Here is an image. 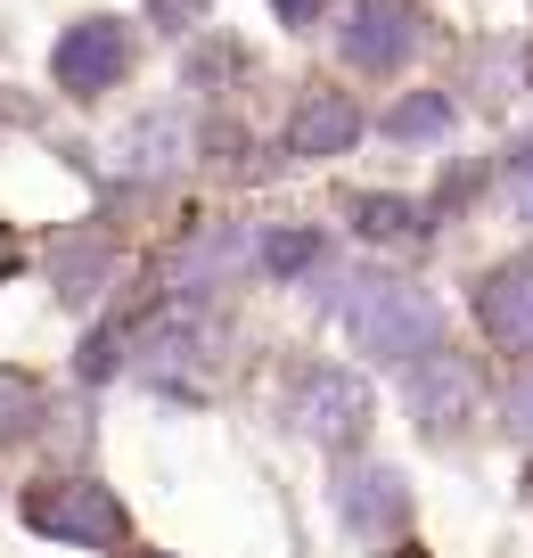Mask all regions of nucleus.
Returning <instances> with one entry per match:
<instances>
[{"label":"nucleus","mask_w":533,"mask_h":558,"mask_svg":"<svg viewBox=\"0 0 533 558\" xmlns=\"http://www.w3.org/2000/svg\"><path fill=\"white\" fill-rule=\"evenodd\" d=\"M25 518L41 534H66V542H123V509L107 501L99 485H41L25 501Z\"/></svg>","instance_id":"obj_3"},{"label":"nucleus","mask_w":533,"mask_h":558,"mask_svg":"<svg viewBox=\"0 0 533 558\" xmlns=\"http://www.w3.org/2000/svg\"><path fill=\"white\" fill-rule=\"evenodd\" d=\"M295 427L320 444H353L370 427V386L353 378V369H312V378H295Z\"/></svg>","instance_id":"obj_2"},{"label":"nucleus","mask_w":533,"mask_h":558,"mask_svg":"<svg viewBox=\"0 0 533 558\" xmlns=\"http://www.w3.org/2000/svg\"><path fill=\"white\" fill-rule=\"evenodd\" d=\"M476 320L500 353H533V255L500 263L493 279L476 288Z\"/></svg>","instance_id":"obj_5"},{"label":"nucleus","mask_w":533,"mask_h":558,"mask_svg":"<svg viewBox=\"0 0 533 558\" xmlns=\"http://www.w3.org/2000/svg\"><path fill=\"white\" fill-rule=\"evenodd\" d=\"M156 17H165L172 34H181V25H190V17H206V0H156Z\"/></svg>","instance_id":"obj_16"},{"label":"nucleus","mask_w":533,"mask_h":558,"mask_svg":"<svg viewBox=\"0 0 533 558\" xmlns=\"http://www.w3.org/2000/svg\"><path fill=\"white\" fill-rule=\"evenodd\" d=\"M509 427H517V444H533V369L517 378V395H509Z\"/></svg>","instance_id":"obj_14"},{"label":"nucleus","mask_w":533,"mask_h":558,"mask_svg":"<svg viewBox=\"0 0 533 558\" xmlns=\"http://www.w3.org/2000/svg\"><path fill=\"white\" fill-rule=\"evenodd\" d=\"M444 123H451V99H435V90H427V99H402L395 116H386V132H395V140H435Z\"/></svg>","instance_id":"obj_11"},{"label":"nucleus","mask_w":533,"mask_h":558,"mask_svg":"<svg viewBox=\"0 0 533 558\" xmlns=\"http://www.w3.org/2000/svg\"><path fill=\"white\" fill-rule=\"evenodd\" d=\"M411 41H419V9H411V0H362V9H353L344 50H353V66L386 74V66H402V58H411Z\"/></svg>","instance_id":"obj_7"},{"label":"nucleus","mask_w":533,"mask_h":558,"mask_svg":"<svg viewBox=\"0 0 533 558\" xmlns=\"http://www.w3.org/2000/svg\"><path fill=\"white\" fill-rule=\"evenodd\" d=\"M123 66H132V34H123L116 17H90V25H74V34L58 41V83L66 90H107Z\"/></svg>","instance_id":"obj_6"},{"label":"nucleus","mask_w":533,"mask_h":558,"mask_svg":"<svg viewBox=\"0 0 533 558\" xmlns=\"http://www.w3.org/2000/svg\"><path fill=\"white\" fill-rule=\"evenodd\" d=\"M337 509H344V525H353V534H395V525L411 518V493H402L395 469H353V476L337 485Z\"/></svg>","instance_id":"obj_8"},{"label":"nucleus","mask_w":533,"mask_h":558,"mask_svg":"<svg viewBox=\"0 0 533 558\" xmlns=\"http://www.w3.org/2000/svg\"><path fill=\"white\" fill-rule=\"evenodd\" d=\"M411 411H419L427 436H460L468 418H476V378H468L460 353H427L411 369Z\"/></svg>","instance_id":"obj_4"},{"label":"nucleus","mask_w":533,"mask_h":558,"mask_svg":"<svg viewBox=\"0 0 533 558\" xmlns=\"http://www.w3.org/2000/svg\"><path fill=\"white\" fill-rule=\"evenodd\" d=\"M263 255H271V271H304V263H312V255H320V246H312V239H304V230H279V239H271V246H263Z\"/></svg>","instance_id":"obj_13"},{"label":"nucleus","mask_w":533,"mask_h":558,"mask_svg":"<svg viewBox=\"0 0 533 558\" xmlns=\"http://www.w3.org/2000/svg\"><path fill=\"white\" fill-rule=\"evenodd\" d=\"M509 190H517V214H525V222H533V148H525V157H517V173H509Z\"/></svg>","instance_id":"obj_15"},{"label":"nucleus","mask_w":533,"mask_h":558,"mask_svg":"<svg viewBox=\"0 0 533 558\" xmlns=\"http://www.w3.org/2000/svg\"><path fill=\"white\" fill-rule=\"evenodd\" d=\"M353 222H362L370 239H411V230H419V206H402V197H362V206H353Z\"/></svg>","instance_id":"obj_12"},{"label":"nucleus","mask_w":533,"mask_h":558,"mask_svg":"<svg viewBox=\"0 0 533 558\" xmlns=\"http://www.w3.org/2000/svg\"><path fill=\"white\" fill-rule=\"evenodd\" d=\"M353 132H362V107L344 99V90H320V99L295 107L288 148H295V157H337V148H353Z\"/></svg>","instance_id":"obj_9"},{"label":"nucleus","mask_w":533,"mask_h":558,"mask_svg":"<svg viewBox=\"0 0 533 558\" xmlns=\"http://www.w3.org/2000/svg\"><path fill=\"white\" fill-rule=\"evenodd\" d=\"M344 329L362 337V353H378V362H427V353H444L435 345V304L419 288H402V279H362L344 296Z\"/></svg>","instance_id":"obj_1"},{"label":"nucleus","mask_w":533,"mask_h":558,"mask_svg":"<svg viewBox=\"0 0 533 558\" xmlns=\"http://www.w3.org/2000/svg\"><path fill=\"white\" fill-rule=\"evenodd\" d=\"M34 418H41V386L17 378V369H0V444H17Z\"/></svg>","instance_id":"obj_10"},{"label":"nucleus","mask_w":533,"mask_h":558,"mask_svg":"<svg viewBox=\"0 0 533 558\" xmlns=\"http://www.w3.org/2000/svg\"><path fill=\"white\" fill-rule=\"evenodd\" d=\"M320 9H328V0H279V17H288V25H312Z\"/></svg>","instance_id":"obj_17"}]
</instances>
